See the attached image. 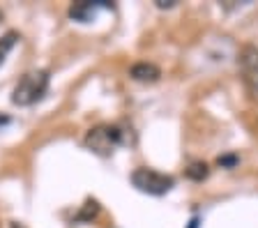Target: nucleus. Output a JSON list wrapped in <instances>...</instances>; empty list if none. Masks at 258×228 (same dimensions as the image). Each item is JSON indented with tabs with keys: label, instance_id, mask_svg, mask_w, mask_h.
I'll list each match as a JSON object with an SVG mask.
<instances>
[{
	"label": "nucleus",
	"instance_id": "1",
	"mask_svg": "<svg viewBox=\"0 0 258 228\" xmlns=\"http://www.w3.org/2000/svg\"><path fill=\"white\" fill-rule=\"evenodd\" d=\"M129 138H132V129L122 125H99L92 127L90 131L83 138V145L88 147L95 155H102V157H108L113 155V150L120 145H127Z\"/></svg>",
	"mask_w": 258,
	"mask_h": 228
},
{
	"label": "nucleus",
	"instance_id": "8",
	"mask_svg": "<svg viewBox=\"0 0 258 228\" xmlns=\"http://www.w3.org/2000/svg\"><path fill=\"white\" fill-rule=\"evenodd\" d=\"M16 39H19V35H16V33H7L5 37H0V65L5 62V58L10 55V51L14 49Z\"/></svg>",
	"mask_w": 258,
	"mask_h": 228
},
{
	"label": "nucleus",
	"instance_id": "3",
	"mask_svg": "<svg viewBox=\"0 0 258 228\" xmlns=\"http://www.w3.org/2000/svg\"><path fill=\"white\" fill-rule=\"evenodd\" d=\"M132 185L148 196H164L175 187V178L161 173V171L143 166V169H136L132 173Z\"/></svg>",
	"mask_w": 258,
	"mask_h": 228
},
{
	"label": "nucleus",
	"instance_id": "11",
	"mask_svg": "<svg viewBox=\"0 0 258 228\" xmlns=\"http://www.w3.org/2000/svg\"><path fill=\"white\" fill-rule=\"evenodd\" d=\"M5 125H10V118H7V115H3V113H0V127H5Z\"/></svg>",
	"mask_w": 258,
	"mask_h": 228
},
{
	"label": "nucleus",
	"instance_id": "4",
	"mask_svg": "<svg viewBox=\"0 0 258 228\" xmlns=\"http://www.w3.org/2000/svg\"><path fill=\"white\" fill-rule=\"evenodd\" d=\"M237 69H240V79L247 88V93L251 97L258 95V46L253 44H244L237 55Z\"/></svg>",
	"mask_w": 258,
	"mask_h": 228
},
{
	"label": "nucleus",
	"instance_id": "9",
	"mask_svg": "<svg viewBox=\"0 0 258 228\" xmlns=\"http://www.w3.org/2000/svg\"><path fill=\"white\" fill-rule=\"evenodd\" d=\"M217 164L224 166V169H233V166L237 164V155H224V157L217 159Z\"/></svg>",
	"mask_w": 258,
	"mask_h": 228
},
{
	"label": "nucleus",
	"instance_id": "10",
	"mask_svg": "<svg viewBox=\"0 0 258 228\" xmlns=\"http://www.w3.org/2000/svg\"><path fill=\"white\" fill-rule=\"evenodd\" d=\"M155 3H157V7H161V10H164V7H173L177 0H155Z\"/></svg>",
	"mask_w": 258,
	"mask_h": 228
},
{
	"label": "nucleus",
	"instance_id": "7",
	"mask_svg": "<svg viewBox=\"0 0 258 228\" xmlns=\"http://www.w3.org/2000/svg\"><path fill=\"white\" fill-rule=\"evenodd\" d=\"M210 175V166L205 162H191L187 166V178L194 180V182H203Z\"/></svg>",
	"mask_w": 258,
	"mask_h": 228
},
{
	"label": "nucleus",
	"instance_id": "5",
	"mask_svg": "<svg viewBox=\"0 0 258 228\" xmlns=\"http://www.w3.org/2000/svg\"><path fill=\"white\" fill-rule=\"evenodd\" d=\"M102 10H113V5L108 0H79L70 7V19H74L79 23H88L95 19L97 12Z\"/></svg>",
	"mask_w": 258,
	"mask_h": 228
},
{
	"label": "nucleus",
	"instance_id": "12",
	"mask_svg": "<svg viewBox=\"0 0 258 228\" xmlns=\"http://www.w3.org/2000/svg\"><path fill=\"white\" fill-rule=\"evenodd\" d=\"M187 228H199V217H194L191 221L187 223Z\"/></svg>",
	"mask_w": 258,
	"mask_h": 228
},
{
	"label": "nucleus",
	"instance_id": "6",
	"mask_svg": "<svg viewBox=\"0 0 258 228\" xmlns=\"http://www.w3.org/2000/svg\"><path fill=\"white\" fill-rule=\"evenodd\" d=\"M129 76L139 83H155V81H159L161 71H159V67L152 65V62H136V65L129 69Z\"/></svg>",
	"mask_w": 258,
	"mask_h": 228
},
{
	"label": "nucleus",
	"instance_id": "2",
	"mask_svg": "<svg viewBox=\"0 0 258 228\" xmlns=\"http://www.w3.org/2000/svg\"><path fill=\"white\" fill-rule=\"evenodd\" d=\"M51 76L46 69H30L21 76V81L14 86L12 104L14 106H32L46 95Z\"/></svg>",
	"mask_w": 258,
	"mask_h": 228
}]
</instances>
